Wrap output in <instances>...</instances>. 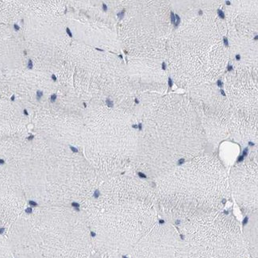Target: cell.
<instances>
[{
    "instance_id": "cell-1",
    "label": "cell",
    "mask_w": 258,
    "mask_h": 258,
    "mask_svg": "<svg viewBox=\"0 0 258 258\" xmlns=\"http://www.w3.org/2000/svg\"><path fill=\"white\" fill-rule=\"evenodd\" d=\"M88 205V221L93 249L106 258L130 254L159 222L154 188L139 183L96 190Z\"/></svg>"
},
{
    "instance_id": "cell-2",
    "label": "cell",
    "mask_w": 258,
    "mask_h": 258,
    "mask_svg": "<svg viewBox=\"0 0 258 258\" xmlns=\"http://www.w3.org/2000/svg\"><path fill=\"white\" fill-rule=\"evenodd\" d=\"M154 191L160 216L176 228L217 215L230 196L223 171L210 158L164 175Z\"/></svg>"
},
{
    "instance_id": "cell-3",
    "label": "cell",
    "mask_w": 258,
    "mask_h": 258,
    "mask_svg": "<svg viewBox=\"0 0 258 258\" xmlns=\"http://www.w3.org/2000/svg\"><path fill=\"white\" fill-rule=\"evenodd\" d=\"M8 241L16 258H88L93 249L88 221L79 216L19 223Z\"/></svg>"
},
{
    "instance_id": "cell-4",
    "label": "cell",
    "mask_w": 258,
    "mask_h": 258,
    "mask_svg": "<svg viewBox=\"0 0 258 258\" xmlns=\"http://www.w3.org/2000/svg\"><path fill=\"white\" fill-rule=\"evenodd\" d=\"M188 258H250L239 222L230 212L178 227Z\"/></svg>"
},
{
    "instance_id": "cell-5",
    "label": "cell",
    "mask_w": 258,
    "mask_h": 258,
    "mask_svg": "<svg viewBox=\"0 0 258 258\" xmlns=\"http://www.w3.org/2000/svg\"><path fill=\"white\" fill-rule=\"evenodd\" d=\"M130 254L131 258H188L181 234L165 221L158 222Z\"/></svg>"
},
{
    "instance_id": "cell-6",
    "label": "cell",
    "mask_w": 258,
    "mask_h": 258,
    "mask_svg": "<svg viewBox=\"0 0 258 258\" xmlns=\"http://www.w3.org/2000/svg\"><path fill=\"white\" fill-rule=\"evenodd\" d=\"M234 175L230 184V191L235 202L245 216L257 213V180L253 169H244Z\"/></svg>"
},
{
    "instance_id": "cell-7",
    "label": "cell",
    "mask_w": 258,
    "mask_h": 258,
    "mask_svg": "<svg viewBox=\"0 0 258 258\" xmlns=\"http://www.w3.org/2000/svg\"><path fill=\"white\" fill-rule=\"evenodd\" d=\"M246 217V223L241 228L244 241L250 258H257V213Z\"/></svg>"
},
{
    "instance_id": "cell-8",
    "label": "cell",
    "mask_w": 258,
    "mask_h": 258,
    "mask_svg": "<svg viewBox=\"0 0 258 258\" xmlns=\"http://www.w3.org/2000/svg\"><path fill=\"white\" fill-rule=\"evenodd\" d=\"M12 253L9 241L0 236V258H12Z\"/></svg>"
},
{
    "instance_id": "cell-9",
    "label": "cell",
    "mask_w": 258,
    "mask_h": 258,
    "mask_svg": "<svg viewBox=\"0 0 258 258\" xmlns=\"http://www.w3.org/2000/svg\"><path fill=\"white\" fill-rule=\"evenodd\" d=\"M42 96H43V92L38 90L37 93H36V97H37V99H38V101H39Z\"/></svg>"
},
{
    "instance_id": "cell-10",
    "label": "cell",
    "mask_w": 258,
    "mask_h": 258,
    "mask_svg": "<svg viewBox=\"0 0 258 258\" xmlns=\"http://www.w3.org/2000/svg\"><path fill=\"white\" fill-rule=\"evenodd\" d=\"M33 67H34V63H33V60L30 59L28 60V63H27V68H28L29 70H32Z\"/></svg>"
},
{
    "instance_id": "cell-11",
    "label": "cell",
    "mask_w": 258,
    "mask_h": 258,
    "mask_svg": "<svg viewBox=\"0 0 258 258\" xmlns=\"http://www.w3.org/2000/svg\"><path fill=\"white\" fill-rule=\"evenodd\" d=\"M57 99V96H56V94H52L50 96V101L51 103H54L56 101V99Z\"/></svg>"
},
{
    "instance_id": "cell-12",
    "label": "cell",
    "mask_w": 258,
    "mask_h": 258,
    "mask_svg": "<svg viewBox=\"0 0 258 258\" xmlns=\"http://www.w3.org/2000/svg\"><path fill=\"white\" fill-rule=\"evenodd\" d=\"M106 103H107V106L110 107H113V105H114V103H113V102L111 101L110 99H106Z\"/></svg>"
},
{
    "instance_id": "cell-13",
    "label": "cell",
    "mask_w": 258,
    "mask_h": 258,
    "mask_svg": "<svg viewBox=\"0 0 258 258\" xmlns=\"http://www.w3.org/2000/svg\"><path fill=\"white\" fill-rule=\"evenodd\" d=\"M66 33H67L68 35L70 36V38H73V33L69 27L66 28Z\"/></svg>"
},
{
    "instance_id": "cell-14",
    "label": "cell",
    "mask_w": 258,
    "mask_h": 258,
    "mask_svg": "<svg viewBox=\"0 0 258 258\" xmlns=\"http://www.w3.org/2000/svg\"><path fill=\"white\" fill-rule=\"evenodd\" d=\"M124 15H125V10H122V12L118 13V17H119L120 19H122L123 18Z\"/></svg>"
},
{
    "instance_id": "cell-15",
    "label": "cell",
    "mask_w": 258,
    "mask_h": 258,
    "mask_svg": "<svg viewBox=\"0 0 258 258\" xmlns=\"http://www.w3.org/2000/svg\"><path fill=\"white\" fill-rule=\"evenodd\" d=\"M14 29H15V30H16V31H19V30H20V26L16 24V23H15V24H14Z\"/></svg>"
},
{
    "instance_id": "cell-16",
    "label": "cell",
    "mask_w": 258,
    "mask_h": 258,
    "mask_svg": "<svg viewBox=\"0 0 258 258\" xmlns=\"http://www.w3.org/2000/svg\"><path fill=\"white\" fill-rule=\"evenodd\" d=\"M218 14H219V17L224 18V14H223V12L220 11V10H218Z\"/></svg>"
},
{
    "instance_id": "cell-17",
    "label": "cell",
    "mask_w": 258,
    "mask_h": 258,
    "mask_svg": "<svg viewBox=\"0 0 258 258\" xmlns=\"http://www.w3.org/2000/svg\"><path fill=\"white\" fill-rule=\"evenodd\" d=\"M171 16H172V17H171V19H172V23H175V20H176V18H175V15H174V14L172 13H171Z\"/></svg>"
},
{
    "instance_id": "cell-18",
    "label": "cell",
    "mask_w": 258,
    "mask_h": 258,
    "mask_svg": "<svg viewBox=\"0 0 258 258\" xmlns=\"http://www.w3.org/2000/svg\"><path fill=\"white\" fill-rule=\"evenodd\" d=\"M51 79H52V81H57V79H56V77L55 76V74H52V76H51Z\"/></svg>"
},
{
    "instance_id": "cell-19",
    "label": "cell",
    "mask_w": 258,
    "mask_h": 258,
    "mask_svg": "<svg viewBox=\"0 0 258 258\" xmlns=\"http://www.w3.org/2000/svg\"><path fill=\"white\" fill-rule=\"evenodd\" d=\"M70 149H71L72 151L74 152V153H77V152H78L77 149L74 148V147H73V146H70Z\"/></svg>"
},
{
    "instance_id": "cell-20",
    "label": "cell",
    "mask_w": 258,
    "mask_h": 258,
    "mask_svg": "<svg viewBox=\"0 0 258 258\" xmlns=\"http://www.w3.org/2000/svg\"><path fill=\"white\" fill-rule=\"evenodd\" d=\"M103 9L104 12H107V6L105 4H103Z\"/></svg>"
},
{
    "instance_id": "cell-21",
    "label": "cell",
    "mask_w": 258,
    "mask_h": 258,
    "mask_svg": "<svg viewBox=\"0 0 258 258\" xmlns=\"http://www.w3.org/2000/svg\"><path fill=\"white\" fill-rule=\"evenodd\" d=\"M168 85H169V87L172 86V80H171L170 78H169V80H168Z\"/></svg>"
},
{
    "instance_id": "cell-22",
    "label": "cell",
    "mask_w": 258,
    "mask_h": 258,
    "mask_svg": "<svg viewBox=\"0 0 258 258\" xmlns=\"http://www.w3.org/2000/svg\"><path fill=\"white\" fill-rule=\"evenodd\" d=\"M218 86L219 87H223V83L221 82V81H219L217 82Z\"/></svg>"
},
{
    "instance_id": "cell-23",
    "label": "cell",
    "mask_w": 258,
    "mask_h": 258,
    "mask_svg": "<svg viewBox=\"0 0 258 258\" xmlns=\"http://www.w3.org/2000/svg\"><path fill=\"white\" fill-rule=\"evenodd\" d=\"M23 112H24V114L25 115H26V116H27V115H28V111H27V110H26V109H24V110H23Z\"/></svg>"
},
{
    "instance_id": "cell-24",
    "label": "cell",
    "mask_w": 258,
    "mask_h": 258,
    "mask_svg": "<svg viewBox=\"0 0 258 258\" xmlns=\"http://www.w3.org/2000/svg\"><path fill=\"white\" fill-rule=\"evenodd\" d=\"M225 44H226V46H228V41H227V38H224Z\"/></svg>"
},
{
    "instance_id": "cell-25",
    "label": "cell",
    "mask_w": 258,
    "mask_h": 258,
    "mask_svg": "<svg viewBox=\"0 0 258 258\" xmlns=\"http://www.w3.org/2000/svg\"><path fill=\"white\" fill-rule=\"evenodd\" d=\"M15 95H13V96H12V98H11V100H12V101H15Z\"/></svg>"
},
{
    "instance_id": "cell-26",
    "label": "cell",
    "mask_w": 258,
    "mask_h": 258,
    "mask_svg": "<svg viewBox=\"0 0 258 258\" xmlns=\"http://www.w3.org/2000/svg\"><path fill=\"white\" fill-rule=\"evenodd\" d=\"M4 163H5V161L4 160L0 159V165H4Z\"/></svg>"
},
{
    "instance_id": "cell-27",
    "label": "cell",
    "mask_w": 258,
    "mask_h": 258,
    "mask_svg": "<svg viewBox=\"0 0 258 258\" xmlns=\"http://www.w3.org/2000/svg\"><path fill=\"white\" fill-rule=\"evenodd\" d=\"M162 67H163V70H165V67H166V66H165V63H163Z\"/></svg>"
},
{
    "instance_id": "cell-28",
    "label": "cell",
    "mask_w": 258,
    "mask_h": 258,
    "mask_svg": "<svg viewBox=\"0 0 258 258\" xmlns=\"http://www.w3.org/2000/svg\"><path fill=\"white\" fill-rule=\"evenodd\" d=\"M33 139H34V136L29 137V140H32Z\"/></svg>"
},
{
    "instance_id": "cell-29",
    "label": "cell",
    "mask_w": 258,
    "mask_h": 258,
    "mask_svg": "<svg viewBox=\"0 0 258 258\" xmlns=\"http://www.w3.org/2000/svg\"><path fill=\"white\" fill-rule=\"evenodd\" d=\"M233 70L232 66H230V67L228 68L229 71H231V70Z\"/></svg>"
},
{
    "instance_id": "cell-30",
    "label": "cell",
    "mask_w": 258,
    "mask_h": 258,
    "mask_svg": "<svg viewBox=\"0 0 258 258\" xmlns=\"http://www.w3.org/2000/svg\"><path fill=\"white\" fill-rule=\"evenodd\" d=\"M236 58H237V60H240L239 55H237V56H236Z\"/></svg>"
},
{
    "instance_id": "cell-31",
    "label": "cell",
    "mask_w": 258,
    "mask_h": 258,
    "mask_svg": "<svg viewBox=\"0 0 258 258\" xmlns=\"http://www.w3.org/2000/svg\"><path fill=\"white\" fill-rule=\"evenodd\" d=\"M135 103H139V100H138V99H135Z\"/></svg>"
},
{
    "instance_id": "cell-32",
    "label": "cell",
    "mask_w": 258,
    "mask_h": 258,
    "mask_svg": "<svg viewBox=\"0 0 258 258\" xmlns=\"http://www.w3.org/2000/svg\"><path fill=\"white\" fill-rule=\"evenodd\" d=\"M24 52L25 55H27V52H26V50H24V52Z\"/></svg>"
},
{
    "instance_id": "cell-33",
    "label": "cell",
    "mask_w": 258,
    "mask_h": 258,
    "mask_svg": "<svg viewBox=\"0 0 258 258\" xmlns=\"http://www.w3.org/2000/svg\"><path fill=\"white\" fill-rule=\"evenodd\" d=\"M119 57H120V58L122 59V55H119Z\"/></svg>"
},
{
    "instance_id": "cell-34",
    "label": "cell",
    "mask_w": 258,
    "mask_h": 258,
    "mask_svg": "<svg viewBox=\"0 0 258 258\" xmlns=\"http://www.w3.org/2000/svg\"><path fill=\"white\" fill-rule=\"evenodd\" d=\"M110 258H121V257H110Z\"/></svg>"
}]
</instances>
